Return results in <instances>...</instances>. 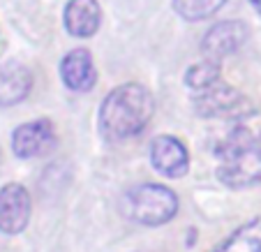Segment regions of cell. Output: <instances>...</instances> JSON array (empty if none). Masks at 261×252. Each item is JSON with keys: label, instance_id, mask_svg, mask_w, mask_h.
<instances>
[{"label": "cell", "instance_id": "obj_1", "mask_svg": "<svg viewBox=\"0 0 261 252\" xmlns=\"http://www.w3.org/2000/svg\"><path fill=\"white\" fill-rule=\"evenodd\" d=\"M153 111L150 90L141 84H123L104 97L99 107V130L109 141H125L146 130Z\"/></svg>", "mask_w": 261, "mask_h": 252}, {"label": "cell", "instance_id": "obj_2", "mask_svg": "<svg viewBox=\"0 0 261 252\" xmlns=\"http://www.w3.org/2000/svg\"><path fill=\"white\" fill-rule=\"evenodd\" d=\"M217 178L231 190L252 188L261 183V132L236 125L217 143Z\"/></svg>", "mask_w": 261, "mask_h": 252}, {"label": "cell", "instance_id": "obj_3", "mask_svg": "<svg viewBox=\"0 0 261 252\" xmlns=\"http://www.w3.org/2000/svg\"><path fill=\"white\" fill-rule=\"evenodd\" d=\"M120 208L132 222L158 227L169 222L178 213V197L164 185L143 183L125 192Z\"/></svg>", "mask_w": 261, "mask_h": 252}, {"label": "cell", "instance_id": "obj_4", "mask_svg": "<svg viewBox=\"0 0 261 252\" xmlns=\"http://www.w3.org/2000/svg\"><path fill=\"white\" fill-rule=\"evenodd\" d=\"M194 109L203 118H247L254 114V104L236 88L215 81L194 97Z\"/></svg>", "mask_w": 261, "mask_h": 252}, {"label": "cell", "instance_id": "obj_5", "mask_svg": "<svg viewBox=\"0 0 261 252\" xmlns=\"http://www.w3.org/2000/svg\"><path fill=\"white\" fill-rule=\"evenodd\" d=\"M56 146V130L51 120H33L14 130L12 137V148L19 158H40L51 153Z\"/></svg>", "mask_w": 261, "mask_h": 252}, {"label": "cell", "instance_id": "obj_6", "mask_svg": "<svg viewBox=\"0 0 261 252\" xmlns=\"http://www.w3.org/2000/svg\"><path fill=\"white\" fill-rule=\"evenodd\" d=\"M247 35H250V30L243 21H222L206 33L201 51L206 54V60L220 63L224 56L233 54L245 44Z\"/></svg>", "mask_w": 261, "mask_h": 252}, {"label": "cell", "instance_id": "obj_7", "mask_svg": "<svg viewBox=\"0 0 261 252\" xmlns=\"http://www.w3.org/2000/svg\"><path fill=\"white\" fill-rule=\"evenodd\" d=\"M30 220V194L23 185L10 183L0 190V232L21 234Z\"/></svg>", "mask_w": 261, "mask_h": 252}, {"label": "cell", "instance_id": "obj_8", "mask_svg": "<svg viewBox=\"0 0 261 252\" xmlns=\"http://www.w3.org/2000/svg\"><path fill=\"white\" fill-rule=\"evenodd\" d=\"M150 162L164 176L180 178L190 167V155L176 137H158L150 143Z\"/></svg>", "mask_w": 261, "mask_h": 252}, {"label": "cell", "instance_id": "obj_9", "mask_svg": "<svg viewBox=\"0 0 261 252\" xmlns=\"http://www.w3.org/2000/svg\"><path fill=\"white\" fill-rule=\"evenodd\" d=\"M60 77H63L65 86L76 93H86L95 86L97 81V72L93 65V56L86 49H74L60 63Z\"/></svg>", "mask_w": 261, "mask_h": 252}, {"label": "cell", "instance_id": "obj_10", "mask_svg": "<svg viewBox=\"0 0 261 252\" xmlns=\"http://www.w3.org/2000/svg\"><path fill=\"white\" fill-rule=\"evenodd\" d=\"M65 28L74 37H93L102 23L97 0H69L65 7Z\"/></svg>", "mask_w": 261, "mask_h": 252}, {"label": "cell", "instance_id": "obj_11", "mask_svg": "<svg viewBox=\"0 0 261 252\" xmlns=\"http://www.w3.org/2000/svg\"><path fill=\"white\" fill-rule=\"evenodd\" d=\"M33 77L23 65H5L0 67V104H16L28 95Z\"/></svg>", "mask_w": 261, "mask_h": 252}, {"label": "cell", "instance_id": "obj_12", "mask_svg": "<svg viewBox=\"0 0 261 252\" xmlns=\"http://www.w3.org/2000/svg\"><path fill=\"white\" fill-rule=\"evenodd\" d=\"M213 252H261V218H254L238 227Z\"/></svg>", "mask_w": 261, "mask_h": 252}, {"label": "cell", "instance_id": "obj_13", "mask_svg": "<svg viewBox=\"0 0 261 252\" xmlns=\"http://www.w3.org/2000/svg\"><path fill=\"white\" fill-rule=\"evenodd\" d=\"M227 0H173V10L185 21H203L213 16Z\"/></svg>", "mask_w": 261, "mask_h": 252}, {"label": "cell", "instance_id": "obj_14", "mask_svg": "<svg viewBox=\"0 0 261 252\" xmlns=\"http://www.w3.org/2000/svg\"><path fill=\"white\" fill-rule=\"evenodd\" d=\"M220 79V63H213V60H201V63L192 65V67L185 72V84L194 90H203L208 86H213Z\"/></svg>", "mask_w": 261, "mask_h": 252}, {"label": "cell", "instance_id": "obj_15", "mask_svg": "<svg viewBox=\"0 0 261 252\" xmlns=\"http://www.w3.org/2000/svg\"><path fill=\"white\" fill-rule=\"evenodd\" d=\"M250 3H252V5H254V10L261 14V0H250Z\"/></svg>", "mask_w": 261, "mask_h": 252}]
</instances>
